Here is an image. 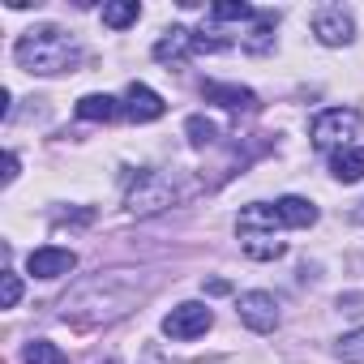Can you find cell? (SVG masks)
I'll return each mask as SVG.
<instances>
[{
    "label": "cell",
    "mask_w": 364,
    "mask_h": 364,
    "mask_svg": "<svg viewBox=\"0 0 364 364\" xmlns=\"http://www.w3.org/2000/svg\"><path fill=\"white\" fill-rule=\"evenodd\" d=\"M146 291H150V279H141V274H133V270L99 274V279L82 283V287L60 304V321H69V326H77V330L107 326V321L124 317Z\"/></svg>",
    "instance_id": "1"
},
{
    "label": "cell",
    "mask_w": 364,
    "mask_h": 364,
    "mask_svg": "<svg viewBox=\"0 0 364 364\" xmlns=\"http://www.w3.org/2000/svg\"><path fill=\"white\" fill-rule=\"evenodd\" d=\"M14 60L35 77H56V73H73L82 65V43L60 26H35L18 39Z\"/></svg>",
    "instance_id": "2"
},
{
    "label": "cell",
    "mask_w": 364,
    "mask_h": 364,
    "mask_svg": "<svg viewBox=\"0 0 364 364\" xmlns=\"http://www.w3.org/2000/svg\"><path fill=\"white\" fill-rule=\"evenodd\" d=\"M198 193L193 180H185V171H141L133 180V189L124 198V206L133 215H159L167 206H180V202H189Z\"/></svg>",
    "instance_id": "3"
},
{
    "label": "cell",
    "mask_w": 364,
    "mask_h": 364,
    "mask_svg": "<svg viewBox=\"0 0 364 364\" xmlns=\"http://www.w3.org/2000/svg\"><path fill=\"white\" fill-rule=\"evenodd\" d=\"M279 228H283V223H279V210H274V206H266V202L245 206L240 219H236L240 249H245L253 262H274V257H283L287 245L279 240Z\"/></svg>",
    "instance_id": "4"
},
{
    "label": "cell",
    "mask_w": 364,
    "mask_h": 364,
    "mask_svg": "<svg viewBox=\"0 0 364 364\" xmlns=\"http://www.w3.org/2000/svg\"><path fill=\"white\" fill-rule=\"evenodd\" d=\"M351 137H360V112H351V107H330L313 120V146L317 150H347Z\"/></svg>",
    "instance_id": "5"
},
{
    "label": "cell",
    "mask_w": 364,
    "mask_h": 364,
    "mask_svg": "<svg viewBox=\"0 0 364 364\" xmlns=\"http://www.w3.org/2000/svg\"><path fill=\"white\" fill-rule=\"evenodd\" d=\"M210 326H215V313H210L202 300H185V304H176V309L163 317V334H167V338H176V343L202 338Z\"/></svg>",
    "instance_id": "6"
},
{
    "label": "cell",
    "mask_w": 364,
    "mask_h": 364,
    "mask_svg": "<svg viewBox=\"0 0 364 364\" xmlns=\"http://www.w3.org/2000/svg\"><path fill=\"white\" fill-rule=\"evenodd\" d=\"M236 317L253 330V334H274L279 330V300L270 291H245L236 300Z\"/></svg>",
    "instance_id": "7"
},
{
    "label": "cell",
    "mask_w": 364,
    "mask_h": 364,
    "mask_svg": "<svg viewBox=\"0 0 364 364\" xmlns=\"http://www.w3.org/2000/svg\"><path fill=\"white\" fill-rule=\"evenodd\" d=\"M313 35H317V43H326V48H347V43L355 39V22H351V14H347L343 5H321V9L313 14Z\"/></svg>",
    "instance_id": "8"
},
{
    "label": "cell",
    "mask_w": 364,
    "mask_h": 364,
    "mask_svg": "<svg viewBox=\"0 0 364 364\" xmlns=\"http://www.w3.org/2000/svg\"><path fill=\"white\" fill-rule=\"evenodd\" d=\"M73 266H77V253H73V249H56V245L35 249V253L26 257V270H31L35 279H60V274H73Z\"/></svg>",
    "instance_id": "9"
},
{
    "label": "cell",
    "mask_w": 364,
    "mask_h": 364,
    "mask_svg": "<svg viewBox=\"0 0 364 364\" xmlns=\"http://www.w3.org/2000/svg\"><path fill=\"white\" fill-rule=\"evenodd\" d=\"M167 112V103L150 90V86H141V82H133L129 90H124V116L129 120H137V124H150V120H159Z\"/></svg>",
    "instance_id": "10"
},
{
    "label": "cell",
    "mask_w": 364,
    "mask_h": 364,
    "mask_svg": "<svg viewBox=\"0 0 364 364\" xmlns=\"http://www.w3.org/2000/svg\"><path fill=\"white\" fill-rule=\"evenodd\" d=\"M202 95H206V103H219V107H228V112H253V107H257V95H253V90L228 86V82H206Z\"/></svg>",
    "instance_id": "11"
},
{
    "label": "cell",
    "mask_w": 364,
    "mask_h": 364,
    "mask_svg": "<svg viewBox=\"0 0 364 364\" xmlns=\"http://www.w3.org/2000/svg\"><path fill=\"white\" fill-rule=\"evenodd\" d=\"M189 52H193V31H185V26L163 31V39L154 43V60H163V65H180Z\"/></svg>",
    "instance_id": "12"
},
{
    "label": "cell",
    "mask_w": 364,
    "mask_h": 364,
    "mask_svg": "<svg viewBox=\"0 0 364 364\" xmlns=\"http://www.w3.org/2000/svg\"><path fill=\"white\" fill-rule=\"evenodd\" d=\"M330 176L338 180V185H355V180H364V146L334 150L330 154Z\"/></svg>",
    "instance_id": "13"
},
{
    "label": "cell",
    "mask_w": 364,
    "mask_h": 364,
    "mask_svg": "<svg viewBox=\"0 0 364 364\" xmlns=\"http://www.w3.org/2000/svg\"><path fill=\"white\" fill-rule=\"evenodd\" d=\"M274 210H279V223H283V228H313V223H317V206H313L309 198H296V193L279 198Z\"/></svg>",
    "instance_id": "14"
},
{
    "label": "cell",
    "mask_w": 364,
    "mask_h": 364,
    "mask_svg": "<svg viewBox=\"0 0 364 364\" xmlns=\"http://www.w3.org/2000/svg\"><path fill=\"white\" fill-rule=\"evenodd\" d=\"M120 112H124V107H120L112 95H86V99H77V116H82V120H103V124H107V120H116Z\"/></svg>",
    "instance_id": "15"
},
{
    "label": "cell",
    "mask_w": 364,
    "mask_h": 364,
    "mask_svg": "<svg viewBox=\"0 0 364 364\" xmlns=\"http://www.w3.org/2000/svg\"><path fill=\"white\" fill-rule=\"evenodd\" d=\"M141 18V5L137 0H112V5H103V22L112 26V31H124V26H133Z\"/></svg>",
    "instance_id": "16"
},
{
    "label": "cell",
    "mask_w": 364,
    "mask_h": 364,
    "mask_svg": "<svg viewBox=\"0 0 364 364\" xmlns=\"http://www.w3.org/2000/svg\"><path fill=\"white\" fill-rule=\"evenodd\" d=\"M22 360H26V364H69V355H65L56 343H48V338H31L26 351H22Z\"/></svg>",
    "instance_id": "17"
},
{
    "label": "cell",
    "mask_w": 364,
    "mask_h": 364,
    "mask_svg": "<svg viewBox=\"0 0 364 364\" xmlns=\"http://www.w3.org/2000/svg\"><path fill=\"white\" fill-rule=\"evenodd\" d=\"M210 18L215 22H249V18H257V9L245 5V0H219V5H210Z\"/></svg>",
    "instance_id": "18"
},
{
    "label": "cell",
    "mask_w": 364,
    "mask_h": 364,
    "mask_svg": "<svg viewBox=\"0 0 364 364\" xmlns=\"http://www.w3.org/2000/svg\"><path fill=\"white\" fill-rule=\"evenodd\" d=\"M274 43V14H257V31L245 39V48L249 52H266Z\"/></svg>",
    "instance_id": "19"
},
{
    "label": "cell",
    "mask_w": 364,
    "mask_h": 364,
    "mask_svg": "<svg viewBox=\"0 0 364 364\" xmlns=\"http://www.w3.org/2000/svg\"><path fill=\"white\" fill-rule=\"evenodd\" d=\"M334 351H338V360H347V364H364V326L351 330V334H343Z\"/></svg>",
    "instance_id": "20"
},
{
    "label": "cell",
    "mask_w": 364,
    "mask_h": 364,
    "mask_svg": "<svg viewBox=\"0 0 364 364\" xmlns=\"http://www.w3.org/2000/svg\"><path fill=\"white\" fill-rule=\"evenodd\" d=\"M185 133H189V141H193V146H210V141L219 137V124H215V120H206V116H189Z\"/></svg>",
    "instance_id": "21"
},
{
    "label": "cell",
    "mask_w": 364,
    "mask_h": 364,
    "mask_svg": "<svg viewBox=\"0 0 364 364\" xmlns=\"http://www.w3.org/2000/svg\"><path fill=\"white\" fill-rule=\"evenodd\" d=\"M18 300H22V279H18L14 270H5V274H0V304L14 309Z\"/></svg>",
    "instance_id": "22"
},
{
    "label": "cell",
    "mask_w": 364,
    "mask_h": 364,
    "mask_svg": "<svg viewBox=\"0 0 364 364\" xmlns=\"http://www.w3.org/2000/svg\"><path fill=\"white\" fill-rule=\"evenodd\" d=\"M228 48H232V39L219 35V31H210V35L198 31V35H193V52H228Z\"/></svg>",
    "instance_id": "23"
},
{
    "label": "cell",
    "mask_w": 364,
    "mask_h": 364,
    "mask_svg": "<svg viewBox=\"0 0 364 364\" xmlns=\"http://www.w3.org/2000/svg\"><path fill=\"white\" fill-rule=\"evenodd\" d=\"M18 180V154H5V185Z\"/></svg>",
    "instance_id": "24"
},
{
    "label": "cell",
    "mask_w": 364,
    "mask_h": 364,
    "mask_svg": "<svg viewBox=\"0 0 364 364\" xmlns=\"http://www.w3.org/2000/svg\"><path fill=\"white\" fill-rule=\"evenodd\" d=\"M351 219H355V223L364 228V202H355V206H351Z\"/></svg>",
    "instance_id": "25"
}]
</instances>
